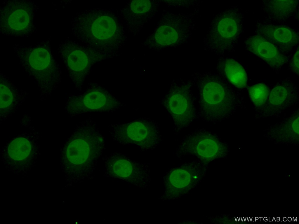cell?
Wrapping results in <instances>:
<instances>
[{"label": "cell", "mask_w": 299, "mask_h": 224, "mask_svg": "<svg viewBox=\"0 0 299 224\" xmlns=\"http://www.w3.org/2000/svg\"><path fill=\"white\" fill-rule=\"evenodd\" d=\"M46 44L33 47L16 46L14 49L21 63L41 88L51 90L60 80V73Z\"/></svg>", "instance_id": "cell-3"}, {"label": "cell", "mask_w": 299, "mask_h": 224, "mask_svg": "<svg viewBox=\"0 0 299 224\" xmlns=\"http://www.w3.org/2000/svg\"><path fill=\"white\" fill-rule=\"evenodd\" d=\"M71 24L72 34L87 46L115 56L123 39V31L111 10L95 8L77 12Z\"/></svg>", "instance_id": "cell-1"}, {"label": "cell", "mask_w": 299, "mask_h": 224, "mask_svg": "<svg viewBox=\"0 0 299 224\" xmlns=\"http://www.w3.org/2000/svg\"><path fill=\"white\" fill-rule=\"evenodd\" d=\"M15 97L13 90L10 85L5 82H1L0 108L7 110L13 104Z\"/></svg>", "instance_id": "cell-22"}, {"label": "cell", "mask_w": 299, "mask_h": 224, "mask_svg": "<svg viewBox=\"0 0 299 224\" xmlns=\"http://www.w3.org/2000/svg\"><path fill=\"white\" fill-rule=\"evenodd\" d=\"M61 55L70 79L81 91L86 78L94 64L113 57L88 46L67 40L60 47Z\"/></svg>", "instance_id": "cell-4"}, {"label": "cell", "mask_w": 299, "mask_h": 224, "mask_svg": "<svg viewBox=\"0 0 299 224\" xmlns=\"http://www.w3.org/2000/svg\"><path fill=\"white\" fill-rule=\"evenodd\" d=\"M200 94L201 110L208 121H221L229 114L232 99L220 82L213 78L205 79L201 84Z\"/></svg>", "instance_id": "cell-10"}, {"label": "cell", "mask_w": 299, "mask_h": 224, "mask_svg": "<svg viewBox=\"0 0 299 224\" xmlns=\"http://www.w3.org/2000/svg\"><path fill=\"white\" fill-rule=\"evenodd\" d=\"M34 5L30 1H8L1 7L0 31L15 36L29 34L33 30Z\"/></svg>", "instance_id": "cell-8"}, {"label": "cell", "mask_w": 299, "mask_h": 224, "mask_svg": "<svg viewBox=\"0 0 299 224\" xmlns=\"http://www.w3.org/2000/svg\"><path fill=\"white\" fill-rule=\"evenodd\" d=\"M122 106L108 90L91 82L83 93L69 98L65 109L69 114L75 116L88 112H112Z\"/></svg>", "instance_id": "cell-7"}, {"label": "cell", "mask_w": 299, "mask_h": 224, "mask_svg": "<svg viewBox=\"0 0 299 224\" xmlns=\"http://www.w3.org/2000/svg\"><path fill=\"white\" fill-rule=\"evenodd\" d=\"M294 0H271L267 1L265 7L271 14L283 18L293 12L296 9L298 2Z\"/></svg>", "instance_id": "cell-19"}, {"label": "cell", "mask_w": 299, "mask_h": 224, "mask_svg": "<svg viewBox=\"0 0 299 224\" xmlns=\"http://www.w3.org/2000/svg\"><path fill=\"white\" fill-rule=\"evenodd\" d=\"M237 9L232 7L219 13L211 21L204 39V49L218 54L230 51L241 31Z\"/></svg>", "instance_id": "cell-5"}, {"label": "cell", "mask_w": 299, "mask_h": 224, "mask_svg": "<svg viewBox=\"0 0 299 224\" xmlns=\"http://www.w3.org/2000/svg\"><path fill=\"white\" fill-rule=\"evenodd\" d=\"M227 145L216 136L205 131L195 132L182 140L176 151L177 156H197L204 164L226 155Z\"/></svg>", "instance_id": "cell-9"}, {"label": "cell", "mask_w": 299, "mask_h": 224, "mask_svg": "<svg viewBox=\"0 0 299 224\" xmlns=\"http://www.w3.org/2000/svg\"><path fill=\"white\" fill-rule=\"evenodd\" d=\"M105 148L103 136L89 118L76 126L62 152L67 168L73 172H82L93 168Z\"/></svg>", "instance_id": "cell-2"}, {"label": "cell", "mask_w": 299, "mask_h": 224, "mask_svg": "<svg viewBox=\"0 0 299 224\" xmlns=\"http://www.w3.org/2000/svg\"><path fill=\"white\" fill-rule=\"evenodd\" d=\"M221 64L226 76L232 83L241 89L246 86L247 74L239 63L232 59H227Z\"/></svg>", "instance_id": "cell-18"}, {"label": "cell", "mask_w": 299, "mask_h": 224, "mask_svg": "<svg viewBox=\"0 0 299 224\" xmlns=\"http://www.w3.org/2000/svg\"><path fill=\"white\" fill-rule=\"evenodd\" d=\"M198 12L183 13L177 16L174 23L160 26L155 32L154 40L164 46L185 43L190 38L195 28Z\"/></svg>", "instance_id": "cell-14"}, {"label": "cell", "mask_w": 299, "mask_h": 224, "mask_svg": "<svg viewBox=\"0 0 299 224\" xmlns=\"http://www.w3.org/2000/svg\"><path fill=\"white\" fill-rule=\"evenodd\" d=\"M247 89L250 98L255 106L260 107L267 103L270 91L266 85L258 83L248 87Z\"/></svg>", "instance_id": "cell-21"}, {"label": "cell", "mask_w": 299, "mask_h": 224, "mask_svg": "<svg viewBox=\"0 0 299 224\" xmlns=\"http://www.w3.org/2000/svg\"><path fill=\"white\" fill-rule=\"evenodd\" d=\"M298 117L294 120L293 125L294 130L297 133H298Z\"/></svg>", "instance_id": "cell-25"}, {"label": "cell", "mask_w": 299, "mask_h": 224, "mask_svg": "<svg viewBox=\"0 0 299 224\" xmlns=\"http://www.w3.org/2000/svg\"><path fill=\"white\" fill-rule=\"evenodd\" d=\"M162 103L172 117L178 130L188 126L194 119V110L187 86L173 85Z\"/></svg>", "instance_id": "cell-13"}, {"label": "cell", "mask_w": 299, "mask_h": 224, "mask_svg": "<svg viewBox=\"0 0 299 224\" xmlns=\"http://www.w3.org/2000/svg\"><path fill=\"white\" fill-rule=\"evenodd\" d=\"M299 90L296 84L285 79L278 82L270 92L267 104L272 108L293 104L298 100Z\"/></svg>", "instance_id": "cell-17"}, {"label": "cell", "mask_w": 299, "mask_h": 224, "mask_svg": "<svg viewBox=\"0 0 299 224\" xmlns=\"http://www.w3.org/2000/svg\"><path fill=\"white\" fill-rule=\"evenodd\" d=\"M109 131L114 141L122 144H133L144 150L152 149L161 142L162 137L157 124L147 119L110 125Z\"/></svg>", "instance_id": "cell-6"}, {"label": "cell", "mask_w": 299, "mask_h": 224, "mask_svg": "<svg viewBox=\"0 0 299 224\" xmlns=\"http://www.w3.org/2000/svg\"><path fill=\"white\" fill-rule=\"evenodd\" d=\"M245 43L248 50L263 60L274 69L280 68L288 61L287 57L281 53L275 46L260 35L249 37Z\"/></svg>", "instance_id": "cell-15"}, {"label": "cell", "mask_w": 299, "mask_h": 224, "mask_svg": "<svg viewBox=\"0 0 299 224\" xmlns=\"http://www.w3.org/2000/svg\"><path fill=\"white\" fill-rule=\"evenodd\" d=\"M105 159L107 170L114 176L139 189H148L151 178L150 170L147 164L117 152L112 153Z\"/></svg>", "instance_id": "cell-12"}, {"label": "cell", "mask_w": 299, "mask_h": 224, "mask_svg": "<svg viewBox=\"0 0 299 224\" xmlns=\"http://www.w3.org/2000/svg\"><path fill=\"white\" fill-rule=\"evenodd\" d=\"M32 145L29 141L24 138L13 140L8 146V153L9 157L16 161H21L27 158L32 151Z\"/></svg>", "instance_id": "cell-20"}, {"label": "cell", "mask_w": 299, "mask_h": 224, "mask_svg": "<svg viewBox=\"0 0 299 224\" xmlns=\"http://www.w3.org/2000/svg\"><path fill=\"white\" fill-rule=\"evenodd\" d=\"M204 164L196 162L173 168L164 175V192L160 199L173 200L191 190L200 180L205 172Z\"/></svg>", "instance_id": "cell-11"}, {"label": "cell", "mask_w": 299, "mask_h": 224, "mask_svg": "<svg viewBox=\"0 0 299 224\" xmlns=\"http://www.w3.org/2000/svg\"><path fill=\"white\" fill-rule=\"evenodd\" d=\"M151 3L148 0L133 1L130 5L131 10L138 14L147 12L150 8Z\"/></svg>", "instance_id": "cell-23"}, {"label": "cell", "mask_w": 299, "mask_h": 224, "mask_svg": "<svg viewBox=\"0 0 299 224\" xmlns=\"http://www.w3.org/2000/svg\"><path fill=\"white\" fill-rule=\"evenodd\" d=\"M292 70L298 75H299V50L295 52L290 64Z\"/></svg>", "instance_id": "cell-24"}, {"label": "cell", "mask_w": 299, "mask_h": 224, "mask_svg": "<svg viewBox=\"0 0 299 224\" xmlns=\"http://www.w3.org/2000/svg\"><path fill=\"white\" fill-rule=\"evenodd\" d=\"M260 35L284 51L292 48L298 42V34L292 29L272 24L260 25L257 29Z\"/></svg>", "instance_id": "cell-16"}]
</instances>
